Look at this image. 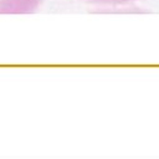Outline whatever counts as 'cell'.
<instances>
[{
    "label": "cell",
    "mask_w": 159,
    "mask_h": 159,
    "mask_svg": "<svg viewBox=\"0 0 159 159\" xmlns=\"http://www.w3.org/2000/svg\"><path fill=\"white\" fill-rule=\"evenodd\" d=\"M40 2L41 0H0V14H30Z\"/></svg>",
    "instance_id": "6da1fadb"
},
{
    "label": "cell",
    "mask_w": 159,
    "mask_h": 159,
    "mask_svg": "<svg viewBox=\"0 0 159 159\" xmlns=\"http://www.w3.org/2000/svg\"><path fill=\"white\" fill-rule=\"evenodd\" d=\"M91 2H96V4H109V5H117V4H125V2H130L134 0H87Z\"/></svg>",
    "instance_id": "7a4b0ae2"
}]
</instances>
